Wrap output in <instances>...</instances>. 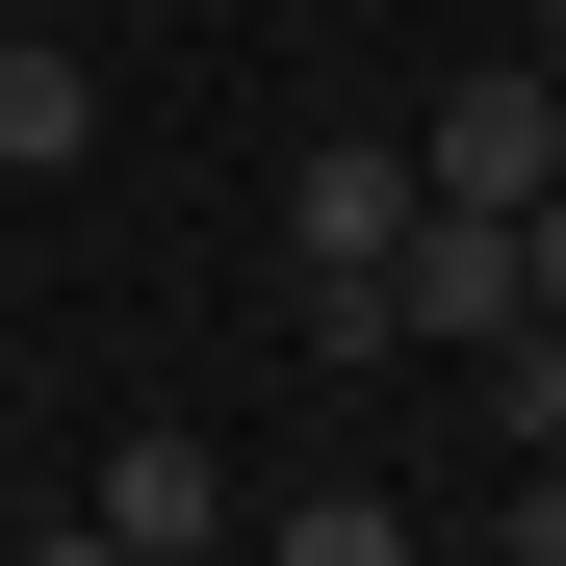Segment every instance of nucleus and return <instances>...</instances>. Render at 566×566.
Returning a JSON list of instances; mask_svg holds the SVG:
<instances>
[{
	"mask_svg": "<svg viewBox=\"0 0 566 566\" xmlns=\"http://www.w3.org/2000/svg\"><path fill=\"white\" fill-rule=\"evenodd\" d=\"M77 541H104V566H207V541H232V463L155 412V438H104V463H77Z\"/></svg>",
	"mask_w": 566,
	"mask_h": 566,
	"instance_id": "3",
	"label": "nucleus"
},
{
	"mask_svg": "<svg viewBox=\"0 0 566 566\" xmlns=\"http://www.w3.org/2000/svg\"><path fill=\"white\" fill-rule=\"evenodd\" d=\"M77 155H104V77L52 27H0V180H77Z\"/></svg>",
	"mask_w": 566,
	"mask_h": 566,
	"instance_id": "5",
	"label": "nucleus"
},
{
	"mask_svg": "<svg viewBox=\"0 0 566 566\" xmlns=\"http://www.w3.org/2000/svg\"><path fill=\"white\" fill-rule=\"evenodd\" d=\"M412 180H438V207H541V180H566V77L541 52L438 77V104H412Z\"/></svg>",
	"mask_w": 566,
	"mask_h": 566,
	"instance_id": "2",
	"label": "nucleus"
},
{
	"mask_svg": "<svg viewBox=\"0 0 566 566\" xmlns=\"http://www.w3.org/2000/svg\"><path fill=\"white\" fill-rule=\"evenodd\" d=\"M283 258H310V335L360 360V310H387V258H412V129H310L283 155Z\"/></svg>",
	"mask_w": 566,
	"mask_h": 566,
	"instance_id": "1",
	"label": "nucleus"
},
{
	"mask_svg": "<svg viewBox=\"0 0 566 566\" xmlns=\"http://www.w3.org/2000/svg\"><path fill=\"white\" fill-rule=\"evenodd\" d=\"M515 310H566V180H541V207H515Z\"/></svg>",
	"mask_w": 566,
	"mask_h": 566,
	"instance_id": "9",
	"label": "nucleus"
},
{
	"mask_svg": "<svg viewBox=\"0 0 566 566\" xmlns=\"http://www.w3.org/2000/svg\"><path fill=\"white\" fill-rule=\"evenodd\" d=\"M360 335L490 360V335H515V207H438V180H412V258H387V310H360Z\"/></svg>",
	"mask_w": 566,
	"mask_h": 566,
	"instance_id": "4",
	"label": "nucleus"
},
{
	"mask_svg": "<svg viewBox=\"0 0 566 566\" xmlns=\"http://www.w3.org/2000/svg\"><path fill=\"white\" fill-rule=\"evenodd\" d=\"M541 77H566V27H541Z\"/></svg>",
	"mask_w": 566,
	"mask_h": 566,
	"instance_id": "10",
	"label": "nucleus"
},
{
	"mask_svg": "<svg viewBox=\"0 0 566 566\" xmlns=\"http://www.w3.org/2000/svg\"><path fill=\"white\" fill-rule=\"evenodd\" d=\"M490 438H566V310H515V335H490Z\"/></svg>",
	"mask_w": 566,
	"mask_h": 566,
	"instance_id": "7",
	"label": "nucleus"
},
{
	"mask_svg": "<svg viewBox=\"0 0 566 566\" xmlns=\"http://www.w3.org/2000/svg\"><path fill=\"white\" fill-rule=\"evenodd\" d=\"M490 566H566V438H515V490H490Z\"/></svg>",
	"mask_w": 566,
	"mask_h": 566,
	"instance_id": "8",
	"label": "nucleus"
},
{
	"mask_svg": "<svg viewBox=\"0 0 566 566\" xmlns=\"http://www.w3.org/2000/svg\"><path fill=\"white\" fill-rule=\"evenodd\" d=\"M258 541H283V566H412V515H387V490H283Z\"/></svg>",
	"mask_w": 566,
	"mask_h": 566,
	"instance_id": "6",
	"label": "nucleus"
}]
</instances>
